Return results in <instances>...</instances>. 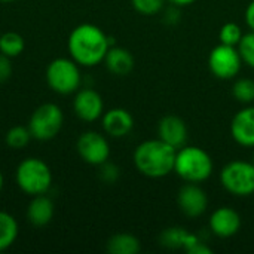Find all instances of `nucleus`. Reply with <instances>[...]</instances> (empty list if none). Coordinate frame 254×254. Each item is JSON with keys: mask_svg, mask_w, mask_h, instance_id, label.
I'll return each instance as SVG.
<instances>
[{"mask_svg": "<svg viewBox=\"0 0 254 254\" xmlns=\"http://www.w3.org/2000/svg\"><path fill=\"white\" fill-rule=\"evenodd\" d=\"M211 74L220 80H231L238 76L243 67V58L237 46L220 43L211 49L207 58Z\"/></svg>", "mask_w": 254, "mask_h": 254, "instance_id": "obj_8", "label": "nucleus"}, {"mask_svg": "<svg viewBox=\"0 0 254 254\" xmlns=\"http://www.w3.org/2000/svg\"><path fill=\"white\" fill-rule=\"evenodd\" d=\"M25 48L24 37L16 31H6L0 34V52L9 58H15L22 54Z\"/></svg>", "mask_w": 254, "mask_h": 254, "instance_id": "obj_21", "label": "nucleus"}, {"mask_svg": "<svg viewBox=\"0 0 254 254\" xmlns=\"http://www.w3.org/2000/svg\"><path fill=\"white\" fill-rule=\"evenodd\" d=\"M171 4L177 6V7H185V6H189L192 3H195L196 0H168Z\"/></svg>", "mask_w": 254, "mask_h": 254, "instance_id": "obj_31", "label": "nucleus"}, {"mask_svg": "<svg viewBox=\"0 0 254 254\" xmlns=\"http://www.w3.org/2000/svg\"><path fill=\"white\" fill-rule=\"evenodd\" d=\"M241 216L231 207H219L216 208L208 220V226L211 234L219 238H231L237 235L241 229Z\"/></svg>", "mask_w": 254, "mask_h": 254, "instance_id": "obj_12", "label": "nucleus"}, {"mask_svg": "<svg viewBox=\"0 0 254 254\" xmlns=\"http://www.w3.org/2000/svg\"><path fill=\"white\" fill-rule=\"evenodd\" d=\"M179 210L189 219L201 217L208 207V196L199 183H186L177 193Z\"/></svg>", "mask_w": 254, "mask_h": 254, "instance_id": "obj_10", "label": "nucleus"}, {"mask_svg": "<svg viewBox=\"0 0 254 254\" xmlns=\"http://www.w3.org/2000/svg\"><path fill=\"white\" fill-rule=\"evenodd\" d=\"M244 16H246V24H247V27H249L252 31H254V0H252V1L247 4Z\"/></svg>", "mask_w": 254, "mask_h": 254, "instance_id": "obj_29", "label": "nucleus"}, {"mask_svg": "<svg viewBox=\"0 0 254 254\" xmlns=\"http://www.w3.org/2000/svg\"><path fill=\"white\" fill-rule=\"evenodd\" d=\"M243 36H244L243 28L237 22H226V24L222 25V28L219 31L220 43L231 45V46H238V43L243 39Z\"/></svg>", "mask_w": 254, "mask_h": 254, "instance_id": "obj_24", "label": "nucleus"}, {"mask_svg": "<svg viewBox=\"0 0 254 254\" xmlns=\"http://www.w3.org/2000/svg\"><path fill=\"white\" fill-rule=\"evenodd\" d=\"M10 60H12V58L3 55V54L0 52V83L7 82V80L10 79V76H12L13 68H12V61H10Z\"/></svg>", "mask_w": 254, "mask_h": 254, "instance_id": "obj_28", "label": "nucleus"}, {"mask_svg": "<svg viewBox=\"0 0 254 254\" xmlns=\"http://www.w3.org/2000/svg\"><path fill=\"white\" fill-rule=\"evenodd\" d=\"M165 0H131L132 7L141 15H156L162 10Z\"/></svg>", "mask_w": 254, "mask_h": 254, "instance_id": "obj_26", "label": "nucleus"}, {"mask_svg": "<svg viewBox=\"0 0 254 254\" xmlns=\"http://www.w3.org/2000/svg\"><path fill=\"white\" fill-rule=\"evenodd\" d=\"M46 83L48 86L60 94V95H70L74 94L82 83L80 65L73 58H55L46 67Z\"/></svg>", "mask_w": 254, "mask_h": 254, "instance_id": "obj_5", "label": "nucleus"}, {"mask_svg": "<svg viewBox=\"0 0 254 254\" xmlns=\"http://www.w3.org/2000/svg\"><path fill=\"white\" fill-rule=\"evenodd\" d=\"M232 95L241 104H252L254 101V80L250 77H240L232 85Z\"/></svg>", "mask_w": 254, "mask_h": 254, "instance_id": "obj_23", "label": "nucleus"}, {"mask_svg": "<svg viewBox=\"0 0 254 254\" xmlns=\"http://www.w3.org/2000/svg\"><path fill=\"white\" fill-rule=\"evenodd\" d=\"M237 48L243 58V63L254 68V31L250 30V33H246Z\"/></svg>", "mask_w": 254, "mask_h": 254, "instance_id": "obj_25", "label": "nucleus"}, {"mask_svg": "<svg viewBox=\"0 0 254 254\" xmlns=\"http://www.w3.org/2000/svg\"><path fill=\"white\" fill-rule=\"evenodd\" d=\"M76 150L83 162L95 167H100L110 158V144L107 138L97 131L82 132L76 141Z\"/></svg>", "mask_w": 254, "mask_h": 254, "instance_id": "obj_9", "label": "nucleus"}, {"mask_svg": "<svg viewBox=\"0 0 254 254\" xmlns=\"http://www.w3.org/2000/svg\"><path fill=\"white\" fill-rule=\"evenodd\" d=\"M18 238V222L6 211H0V252L13 246Z\"/></svg>", "mask_w": 254, "mask_h": 254, "instance_id": "obj_19", "label": "nucleus"}, {"mask_svg": "<svg viewBox=\"0 0 254 254\" xmlns=\"http://www.w3.org/2000/svg\"><path fill=\"white\" fill-rule=\"evenodd\" d=\"M55 214V205L46 193L31 196V201L27 207V220L36 228H43L51 223Z\"/></svg>", "mask_w": 254, "mask_h": 254, "instance_id": "obj_16", "label": "nucleus"}, {"mask_svg": "<svg viewBox=\"0 0 254 254\" xmlns=\"http://www.w3.org/2000/svg\"><path fill=\"white\" fill-rule=\"evenodd\" d=\"M100 179L101 182L107 183V185H113L119 180V176H121V171H119V167L106 161L104 164L100 165Z\"/></svg>", "mask_w": 254, "mask_h": 254, "instance_id": "obj_27", "label": "nucleus"}, {"mask_svg": "<svg viewBox=\"0 0 254 254\" xmlns=\"http://www.w3.org/2000/svg\"><path fill=\"white\" fill-rule=\"evenodd\" d=\"M31 132L28 129V127H12L10 129H7L6 135H4V143L7 147L13 149V150H21L24 147H27V144L31 140Z\"/></svg>", "mask_w": 254, "mask_h": 254, "instance_id": "obj_22", "label": "nucleus"}, {"mask_svg": "<svg viewBox=\"0 0 254 254\" xmlns=\"http://www.w3.org/2000/svg\"><path fill=\"white\" fill-rule=\"evenodd\" d=\"M3 186H4V177H3V174H1V171H0V193H1V190H3Z\"/></svg>", "mask_w": 254, "mask_h": 254, "instance_id": "obj_32", "label": "nucleus"}, {"mask_svg": "<svg viewBox=\"0 0 254 254\" xmlns=\"http://www.w3.org/2000/svg\"><path fill=\"white\" fill-rule=\"evenodd\" d=\"M73 110L74 115L85 122H94L100 119L104 113L103 97L92 88H79L74 92Z\"/></svg>", "mask_w": 254, "mask_h": 254, "instance_id": "obj_11", "label": "nucleus"}, {"mask_svg": "<svg viewBox=\"0 0 254 254\" xmlns=\"http://www.w3.org/2000/svg\"><path fill=\"white\" fill-rule=\"evenodd\" d=\"M252 162H253V164H254V155H253V159H252Z\"/></svg>", "mask_w": 254, "mask_h": 254, "instance_id": "obj_34", "label": "nucleus"}, {"mask_svg": "<svg viewBox=\"0 0 254 254\" xmlns=\"http://www.w3.org/2000/svg\"><path fill=\"white\" fill-rule=\"evenodd\" d=\"M63 124L64 113L61 107L55 103H45L31 113L28 129L34 140L49 141L60 134Z\"/></svg>", "mask_w": 254, "mask_h": 254, "instance_id": "obj_7", "label": "nucleus"}, {"mask_svg": "<svg viewBox=\"0 0 254 254\" xmlns=\"http://www.w3.org/2000/svg\"><path fill=\"white\" fill-rule=\"evenodd\" d=\"M220 182L226 192L238 198L254 193V164L235 159L228 162L220 171Z\"/></svg>", "mask_w": 254, "mask_h": 254, "instance_id": "obj_6", "label": "nucleus"}, {"mask_svg": "<svg viewBox=\"0 0 254 254\" xmlns=\"http://www.w3.org/2000/svg\"><path fill=\"white\" fill-rule=\"evenodd\" d=\"M104 64L112 74L127 76L132 71L135 60L128 49L121 46H110L104 57Z\"/></svg>", "mask_w": 254, "mask_h": 254, "instance_id": "obj_17", "label": "nucleus"}, {"mask_svg": "<svg viewBox=\"0 0 254 254\" xmlns=\"http://www.w3.org/2000/svg\"><path fill=\"white\" fill-rule=\"evenodd\" d=\"M177 150L159 138L140 143L132 155L134 165L140 174L149 179H162L174 171Z\"/></svg>", "mask_w": 254, "mask_h": 254, "instance_id": "obj_2", "label": "nucleus"}, {"mask_svg": "<svg viewBox=\"0 0 254 254\" xmlns=\"http://www.w3.org/2000/svg\"><path fill=\"white\" fill-rule=\"evenodd\" d=\"M16 186L27 195H43L51 189L52 171L49 165L40 158H25L15 171Z\"/></svg>", "mask_w": 254, "mask_h": 254, "instance_id": "obj_4", "label": "nucleus"}, {"mask_svg": "<svg viewBox=\"0 0 254 254\" xmlns=\"http://www.w3.org/2000/svg\"><path fill=\"white\" fill-rule=\"evenodd\" d=\"M110 46V37L98 25L89 22L74 27L67 40L70 58L80 67H94L103 63Z\"/></svg>", "mask_w": 254, "mask_h": 254, "instance_id": "obj_1", "label": "nucleus"}, {"mask_svg": "<svg viewBox=\"0 0 254 254\" xmlns=\"http://www.w3.org/2000/svg\"><path fill=\"white\" fill-rule=\"evenodd\" d=\"M106 250L110 254H137L141 250V244L135 235L121 232L109 238Z\"/></svg>", "mask_w": 254, "mask_h": 254, "instance_id": "obj_18", "label": "nucleus"}, {"mask_svg": "<svg viewBox=\"0 0 254 254\" xmlns=\"http://www.w3.org/2000/svg\"><path fill=\"white\" fill-rule=\"evenodd\" d=\"M189 235H190V232H188L185 228H180V226L167 228L159 235V244L162 247L171 249V250H179V249L185 250Z\"/></svg>", "mask_w": 254, "mask_h": 254, "instance_id": "obj_20", "label": "nucleus"}, {"mask_svg": "<svg viewBox=\"0 0 254 254\" xmlns=\"http://www.w3.org/2000/svg\"><path fill=\"white\" fill-rule=\"evenodd\" d=\"M188 253L189 254H211L213 253V250H211V249H210V247H208V246H207L204 241H201V240H199V241H198V243H196V244H195V246H193V247H192V249H190Z\"/></svg>", "mask_w": 254, "mask_h": 254, "instance_id": "obj_30", "label": "nucleus"}, {"mask_svg": "<svg viewBox=\"0 0 254 254\" xmlns=\"http://www.w3.org/2000/svg\"><path fill=\"white\" fill-rule=\"evenodd\" d=\"M1 3H10V1H13V0H0Z\"/></svg>", "mask_w": 254, "mask_h": 254, "instance_id": "obj_33", "label": "nucleus"}, {"mask_svg": "<svg viewBox=\"0 0 254 254\" xmlns=\"http://www.w3.org/2000/svg\"><path fill=\"white\" fill-rule=\"evenodd\" d=\"M231 135L243 147H254V106L238 110L231 121Z\"/></svg>", "mask_w": 254, "mask_h": 254, "instance_id": "obj_13", "label": "nucleus"}, {"mask_svg": "<svg viewBox=\"0 0 254 254\" xmlns=\"http://www.w3.org/2000/svg\"><path fill=\"white\" fill-rule=\"evenodd\" d=\"M101 125L104 132L112 138H122L128 135L134 128L132 115L122 107H115L103 113Z\"/></svg>", "mask_w": 254, "mask_h": 254, "instance_id": "obj_15", "label": "nucleus"}, {"mask_svg": "<svg viewBox=\"0 0 254 254\" xmlns=\"http://www.w3.org/2000/svg\"><path fill=\"white\" fill-rule=\"evenodd\" d=\"M158 138L170 144L176 150L186 146V141H188L186 122L176 115L164 116L158 122Z\"/></svg>", "mask_w": 254, "mask_h": 254, "instance_id": "obj_14", "label": "nucleus"}, {"mask_svg": "<svg viewBox=\"0 0 254 254\" xmlns=\"http://www.w3.org/2000/svg\"><path fill=\"white\" fill-rule=\"evenodd\" d=\"M214 164L207 150L198 146L177 149L174 173L186 183H202L213 174Z\"/></svg>", "mask_w": 254, "mask_h": 254, "instance_id": "obj_3", "label": "nucleus"}]
</instances>
